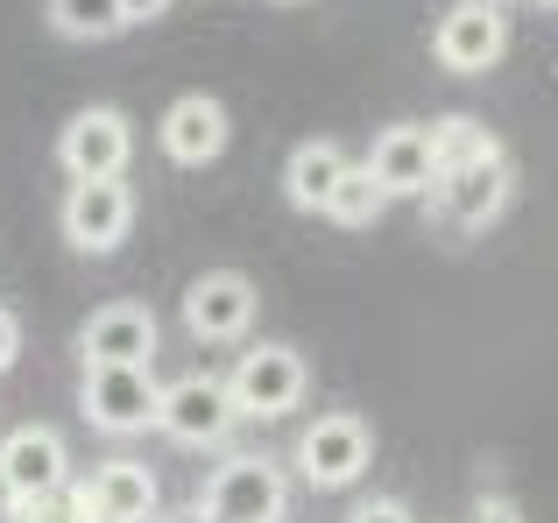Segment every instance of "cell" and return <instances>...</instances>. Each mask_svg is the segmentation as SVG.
Masks as SVG:
<instances>
[{
	"instance_id": "16",
	"label": "cell",
	"mask_w": 558,
	"mask_h": 523,
	"mask_svg": "<svg viewBox=\"0 0 558 523\" xmlns=\"http://www.w3.org/2000/svg\"><path fill=\"white\" fill-rule=\"evenodd\" d=\"M347 149L340 142H298V149H290V163H283V192H290V206L298 212H326L332 206V192H340L347 184Z\"/></svg>"
},
{
	"instance_id": "6",
	"label": "cell",
	"mask_w": 558,
	"mask_h": 523,
	"mask_svg": "<svg viewBox=\"0 0 558 523\" xmlns=\"http://www.w3.org/2000/svg\"><path fill=\"white\" fill-rule=\"evenodd\" d=\"M57 227L78 255H113L135 227V192L121 178H93V184H71L64 206H57Z\"/></svg>"
},
{
	"instance_id": "19",
	"label": "cell",
	"mask_w": 558,
	"mask_h": 523,
	"mask_svg": "<svg viewBox=\"0 0 558 523\" xmlns=\"http://www.w3.org/2000/svg\"><path fill=\"white\" fill-rule=\"evenodd\" d=\"M381 206H389V192L368 178V163H354L347 170V184L332 192V206H326V220L332 227H375L381 220Z\"/></svg>"
},
{
	"instance_id": "12",
	"label": "cell",
	"mask_w": 558,
	"mask_h": 523,
	"mask_svg": "<svg viewBox=\"0 0 558 523\" xmlns=\"http://www.w3.org/2000/svg\"><path fill=\"white\" fill-rule=\"evenodd\" d=\"M368 178L389 198H432L438 178H446V170H438V149H432V127H417V121L381 127L375 149H368Z\"/></svg>"
},
{
	"instance_id": "5",
	"label": "cell",
	"mask_w": 558,
	"mask_h": 523,
	"mask_svg": "<svg viewBox=\"0 0 558 523\" xmlns=\"http://www.w3.org/2000/svg\"><path fill=\"white\" fill-rule=\"evenodd\" d=\"M128 156H135V127H128L121 107H85V113H71L64 135H57V163H64L71 184L121 178Z\"/></svg>"
},
{
	"instance_id": "9",
	"label": "cell",
	"mask_w": 558,
	"mask_h": 523,
	"mask_svg": "<svg viewBox=\"0 0 558 523\" xmlns=\"http://www.w3.org/2000/svg\"><path fill=\"white\" fill-rule=\"evenodd\" d=\"M502 50H509V14L495 8V0H460V8H446V22L432 28V57L446 71H460V78L495 71Z\"/></svg>"
},
{
	"instance_id": "1",
	"label": "cell",
	"mask_w": 558,
	"mask_h": 523,
	"mask_svg": "<svg viewBox=\"0 0 558 523\" xmlns=\"http://www.w3.org/2000/svg\"><path fill=\"white\" fill-rule=\"evenodd\" d=\"M198 510L213 516V523H283V510H290V482H283V467H276V460L233 453V460H219V467H213V482H205Z\"/></svg>"
},
{
	"instance_id": "23",
	"label": "cell",
	"mask_w": 558,
	"mask_h": 523,
	"mask_svg": "<svg viewBox=\"0 0 558 523\" xmlns=\"http://www.w3.org/2000/svg\"><path fill=\"white\" fill-rule=\"evenodd\" d=\"M128 22H156V14H170V0H121Z\"/></svg>"
},
{
	"instance_id": "14",
	"label": "cell",
	"mask_w": 558,
	"mask_h": 523,
	"mask_svg": "<svg viewBox=\"0 0 558 523\" xmlns=\"http://www.w3.org/2000/svg\"><path fill=\"white\" fill-rule=\"evenodd\" d=\"M71 496L85 502L93 523H156L163 516V488H156V474L142 467V460H107V467L85 474Z\"/></svg>"
},
{
	"instance_id": "18",
	"label": "cell",
	"mask_w": 558,
	"mask_h": 523,
	"mask_svg": "<svg viewBox=\"0 0 558 523\" xmlns=\"http://www.w3.org/2000/svg\"><path fill=\"white\" fill-rule=\"evenodd\" d=\"M50 28L71 42H107L128 28V14H121V0H50Z\"/></svg>"
},
{
	"instance_id": "15",
	"label": "cell",
	"mask_w": 558,
	"mask_h": 523,
	"mask_svg": "<svg viewBox=\"0 0 558 523\" xmlns=\"http://www.w3.org/2000/svg\"><path fill=\"white\" fill-rule=\"evenodd\" d=\"M156 135H163V156L178 170H198V163H213V156L227 149L233 121H227V107H219L213 93H184V99H170V113L156 121Z\"/></svg>"
},
{
	"instance_id": "7",
	"label": "cell",
	"mask_w": 558,
	"mask_h": 523,
	"mask_svg": "<svg viewBox=\"0 0 558 523\" xmlns=\"http://www.w3.org/2000/svg\"><path fill=\"white\" fill-rule=\"evenodd\" d=\"M509 192H517V170H509V149H502V156H481L466 170H446L432 192V212L446 227H460V234H481V227L502 220Z\"/></svg>"
},
{
	"instance_id": "26",
	"label": "cell",
	"mask_w": 558,
	"mask_h": 523,
	"mask_svg": "<svg viewBox=\"0 0 558 523\" xmlns=\"http://www.w3.org/2000/svg\"><path fill=\"white\" fill-rule=\"evenodd\" d=\"M537 8H551V14H558V0H537Z\"/></svg>"
},
{
	"instance_id": "22",
	"label": "cell",
	"mask_w": 558,
	"mask_h": 523,
	"mask_svg": "<svg viewBox=\"0 0 558 523\" xmlns=\"http://www.w3.org/2000/svg\"><path fill=\"white\" fill-rule=\"evenodd\" d=\"M14 354H22V318H14L8 304H0V375L14 368Z\"/></svg>"
},
{
	"instance_id": "21",
	"label": "cell",
	"mask_w": 558,
	"mask_h": 523,
	"mask_svg": "<svg viewBox=\"0 0 558 523\" xmlns=\"http://www.w3.org/2000/svg\"><path fill=\"white\" fill-rule=\"evenodd\" d=\"M347 523H417V516H410V502H403V496H368Z\"/></svg>"
},
{
	"instance_id": "17",
	"label": "cell",
	"mask_w": 558,
	"mask_h": 523,
	"mask_svg": "<svg viewBox=\"0 0 558 523\" xmlns=\"http://www.w3.org/2000/svg\"><path fill=\"white\" fill-rule=\"evenodd\" d=\"M432 149H438V170H466V163H481V156H502V142H495V127L474 121V113H438Z\"/></svg>"
},
{
	"instance_id": "10",
	"label": "cell",
	"mask_w": 558,
	"mask_h": 523,
	"mask_svg": "<svg viewBox=\"0 0 558 523\" xmlns=\"http://www.w3.org/2000/svg\"><path fill=\"white\" fill-rule=\"evenodd\" d=\"M233 389L227 375H178L163 382V411H156V431H170L178 446H219L233 431Z\"/></svg>"
},
{
	"instance_id": "25",
	"label": "cell",
	"mask_w": 558,
	"mask_h": 523,
	"mask_svg": "<svg viewBox=\"0 0 558 523\" xmlns=\"http://www.w3.org/2000/svg\"><path fill=\"white\" fill-rule=\"evenodd\" d=\"M481 523H517V510L509 502H481Z\"/></svg>"
},
{
	"instance_id": "2",
	"label": "cell",
	"mask_w": 558,
	"mask_h": 523,
	"mask_svg": "<svg viewBox=\"0 0 558 523\" xmlns=\"http://www.w3.org/2000/svg\"><path fill=\"white\" fill-rule=\"evenodd\" d=\"M227 389H233V411L241 417H290L304 403V389H312V361L298 346H247L233 361Z\"/></svg>"
},
{
	"instance_id": "11",
	"label": "cell",
	"mask_w": 558,
	"mask_h": 523,
	"mask_svg": "<svg viewBox=\"0 0 558 523\" xmlns=\"http://www.w3.org/2000/svg\"><path fill=\"white\" fill-rule=\"evenodd\" d=\"M255 312H262V290H255V276H241V269H205L198 283L184 290L191 340L227 346V340H241V332L255 326Z\"/></svg>"
},
{
	"instance_id": "3",
	"label": "cell",
	"mask_w": 558,
	"mask_h": 523,
	"mask_svg": "<svg viewBox=\"0 0 558 523\" xmlns=\"http://www.w3.org/2000/svg\"><path fill=\"white\" fill-rule=\"evenodd\" d=\"M368 460H375V431H368V417H354V411L312 417L304 439H298V474L312 488H354L361 474H368Z\"/></svg>"
},
{
	"instance_id": "8",
	"label": "cell",
	"mask_w": 558,
	"mask_h": 523,
	"mask_svg": "<svg viewBox=\"0 0 558 523\" xmlns=\"http://www.w3.org/2000/svg\"><path fill=\"white\" fill-rule=\"evenodd\" d=\"M163 411V382L149 368H85V425L128 439V431H149Z\"/></svg>"
},
{
	"instance_id": "4",
	"label": "cell",
	"mask_w": 558,
	"mask_h": 523,
	"mask_svg": "<svg viewBox=\"0 0 558 523\" xmlns=\"http://www.w3.org/2000/svg\"><path fill=\"white\" fill-rule=\"evenodd\" d=\"M0 488L8 502H50L71 488V453L57 425H14L0 439Z\"/></svg>"
},
{
	"instance_id": "24",
	"label": "cell",
	"mask_w": 558,
	"mask_h": 523,
	"mask_svg": "<svg viewBox=\"0 0 558 523\" xmlns=\"http://www.w3.org/2000/svg\"><path fill=\"white\" fill-rule=\"evenodd\" d=\"M156 523H213V516H205L198 502H184V510H163V516H156Z\"/></svg>"
},
{
	"instance_id": "13",
	"label": "cell",
	"mask_w": 558,
	"mask_h": 523,
	"mask_svg": "<svg viewBox=\"0 0 558 523\" xmlns=\"http://www.w3.org/2000/svg\"><path fill=\"white\" fill-rule=\"evenodd\" d=\"M156 354V312L149 304H99L78 332L85 368H149Z\"/></svg>"
},
{
	"instance_id": "20",
	"label": "cell",
	"mask_w": 558,
	"mask_h": 523,
	"mask_svg": "<svg viewBox=\"0 0 558 523\" xmlns=\"http://www.w3.org/2000/svg\"><path fill=\"white\" fill-rule=\"evenodd\" d=\"M8 523H93V516H85V502L64 488V496H50V502H8Z\"/></svg>"
}]
</instances>
